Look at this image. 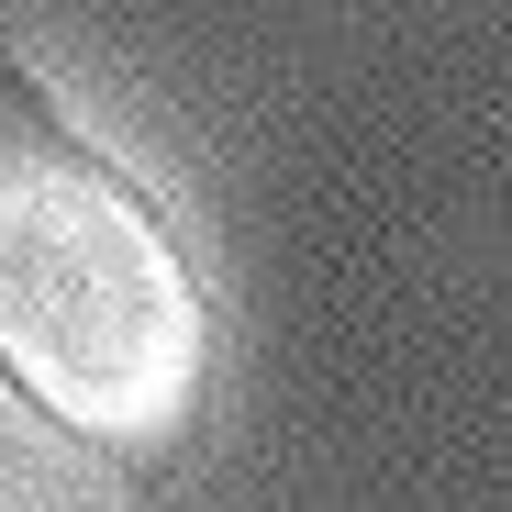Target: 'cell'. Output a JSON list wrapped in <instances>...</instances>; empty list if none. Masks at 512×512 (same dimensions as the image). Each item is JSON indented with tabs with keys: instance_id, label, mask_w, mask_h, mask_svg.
Returning <instances> with one entry per match:
<instances>
[{
	"instance_id": "obj_1",
	"label": "cell",
	"mask_w": 512,
	"mask_h": 512,
	"mask_svg": "<svg viewBox=\"0 0 512 512\" xmlns=\"http://www.w3.org/2000/svg\"><path fill=\"white\" fill-rule=\"evenodd\" d=\"M212 312L156 201L0 56V379L78 446L156 457L201 401Z\"/></svg>"
}]
</instances>
